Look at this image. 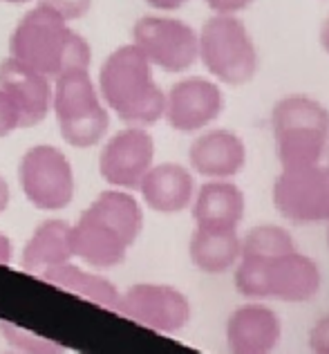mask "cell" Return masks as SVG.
Masks as SVG:
<instances>
[{"label":"cell","instance_id":"cell-32","mask_svg":"<svg viewBox=\"0 0 329 354\" xmlns=\"http://www.w3.org/2000/svg\"><path fill=\"white\" fill-rule=\"evenodd\" d=\"M323 164L329 169V142H327V146H325V155H323Z\"/></svg>","mask_w":329,"mask_h":354},{"label":"cell","instance_id":"cell-18","mask_svg":"<svg viewBox=\"0 0 329 354\" xmlns=\"http://www.w3.org/2000/svg\"><path fill=\"white\" fill-rule=\"evenodd\" d=\"M191 209L195 227L240 229L247 213V198L231 180H206L195 191Z\"/></svg>","mask_w":329,"mask_h":354},{"label":"cell","instance_id":"cell-10","mask_svg":"<svg viewBox=\"0 0 329 354\" xmlns=\"http://www.w3.org/2000/svg\"><path fill=\"white\" fill-rule=\"evenodd\" d=\"M18 177L25 198L36 209L59 211L65 209L74 198V173L56 146H34L30 148L18 166Z\"/></svg>","mask_w":329,"mask_h":354},{"label":"cell","instance_id":"cell-30","mask_svg":"<svg viewBox=\"0 0 329 354\" xmlns=\"http://www.w3.org/2000/svg\"><path fill=\"white\" fill-rule=\"evenodd\" d=\"M318 39H321V48L329 54V14L321 25V34H318Z\"/></svg>","mask_w":329,"mask_h":354},{"label":"cell","instance_id":"cell-1","mask_svg":"<svg viewBox=\"0 0 329 354\" xmlns=\"http://www.w3.org/2000/svg\"><path fill=\"white\" fill-rule=\"evenodd\" d=\"M144 227V211L126 191H103L72 227V254L90 267L108 269L126 260Z\"/></svg>","mask_w":329,"mask_h":354},{"label":"cell","instance_id":"cell-28","mask_svg":"<svg viewBox=\"0 0 329 354\" xmlns=\"http://www.w3.org/2000/svg\"><path fill=\"white\" fill-rule=\"evenodd\" d=\"M146 3L153 9H159V12H175V9L186 5L188 0H146Z\"/></svg>","mask_w":329,"mask_h":354},{"label":"cell","instance_id":"cell-29","mask_svg":"<svg viewBox=\"0 0 329 354\" xmlns=\"http://www.w3.org/2000/svg\"><path fill=\"white\" fill-rule=\"evenodd\" d=\"M12 263V242L7 236L0 234V265H9Z\"/></svg>","mask_w":329,"mask_h":354},{"label":"cell","instance_id":"cell-19","mask_svg":"<svg viewBox=\"0 0 329 354\" xmlns=\"http://www.w3.org/2000/svg\"><path fill=\"white\" fill-rule=\"evenodd\" d=\"M242 236L240 229L220 227H195L188 245L193 265L204 274H227L233 272L240 260Z\"/></svg>","mask_w":329,"mask_h":354},{"label":"cell","instance_id":"cell-15","mask_svg":"<svg viewBox=\"0 0 329 354\" xmlns=\"http://www.w3.org/2000/svg\"><path fill=\"white\" fill-rule=\"evenodd\" d=\"M249 151L244 139L229 128H211L188 146L191 171L206 180H233L244 171Z\"/></svg>","mask_w":329,"mask_h":354},{"label":"cell","instance_id":"cell-22","mask_svg":"<svg viewBox=\"0 0 329 354\" xmlns=\"http://www.w3.org/2000/svg\"><path fill=\"white\" fill-rule=\"evenodd\" d=\"M298 249L291 231L280 225H258L242 236L240 256H278L285 251Z\"/></svg>","mask_w":329,"mask_h":354},{"label":"cell","instance_id":"cell-3","mask_svg":"<svg viewBox=\"0 0 329 354\" xmlns=\"http://www.w3.org/2000/svg\"><path fill=\"white\" fill-rule=\"evenodd\" d=\"M99 90L106 106L126 124L144 128L164 117L166 92L157 86L153 65L133 43L121 45L103 61Z\"/></svg>","mask_w":329,"mask_h":354},{"label":"cell","instance_id":"cell-26","mask_svg":"<svg viewBox=\"0 0 329 354\" xmlns=\"http://www.w3.org/2000/svg\"><path fill=\"white\" fill-rule=\"evenodd\" d=\"M16 128H21V119H18V113L9 97L0 90V137L9 135Z\"/></svg>","mask_w":329,"mask_h":354},{"label":"cell","instance_id":"cell-33","mask_svg":"<svg viewBox=\"0 0 329 354\" xmlns=\"http://www.w3.org/2000/svg\"><path fill=\"white\" fill-rule=\"evenodd\" d=\"M0 3H12V5H21V3H30V0H0Z\"/></svg>","mask_w":329,"mask_h":354},{"label":"cell","instance_id":"cell-4","mask_svg":"<svg viewBox=\"0 0 329 354\" xmlns=\"http://www.w3.org/2000/svg\"><path fill=\"white\" fill-rule=\"evenodd\" d=\"M233 283L247 301L309 303L321 292L323 274L312 256L291 249L278 256H240Z\"/></svg>","mask_w":329,"mask_h":354},{"label":"cell","instance_id":"cell-24","mask_svg":"<svg viewBox=\"0 0 329 354\" xmlns=\"http://www.w3.org/2000/svg\"><path fill=\"white\" fill-rule=\"evenodd\" d=\"M39 5H45L47 9H52L54 14H59L65 23L77 21L83 18L92 7V0H41Z\"/></svg>","mask_w":329,"mask_h":354},{"label":"cell","instance_id":"cell-27","mask_svg":"<svg viewBox=\"0 0 329 354\" xmlns=\"http://www.w3.org/2000/svg\"><path fill=\"white\" fill-rule=\"evenodd\" d=\"M213 14H227V16H235L244 12L247 7H251L253 0H204Z\"/></svg>","mask_w":329,"mask_h":354},{"label":"cell","instance_id":"cell-35","mask_svg":"<svg viewBox=\"0 0 329 354\" xmlns=\"http://www.w3.org/2000/svg\"><path fill=\"white\" fill-rule=\"evenodd\" d=\"M9 354H12V352H9Z\"/></svg>","mask_w":329,"mask_h":354},{"label":"cell","instance_id":"cell-8","mask_svg":"<svg viewBox=\"0 0 329 354\" xmlns=\"http://www.w3.org/2000/svg\"><path fill=\"white\" fill-rule=\"evenodd\" d=\"M271 200L280 216L294 225L329 222V169L323 162L303 169H280Z\"/></svg>","mask_w":329,"mask_h":354},{"label":"cell","instance_id":"cell-31","mask_svg":"<svg viewBox=\"0 0 329 354\" xmlns=\"http://www.w3.org/2000/svg\"><path fill=\"white\" fill-rule=\"evenodd\" d=\"M7 204H9V186L3 177H0V213L7 209Z\"/></svg>","mask_w":329,"mask_h":354},{"label":"cell","instance_id":"cell-2","mask_svg":"<svg viewBox=\"0 0 329 354\" xmlns=\"http://www.w3.org/2000/svg\"><path fill=\"white\" fill-rule=\"evenodd\" d=\"M9 52L14 61L45 79H56L68 70H88L90 65L88 41L45 5H36L18 21Z\"/></svg>","mask_w":329,"mask_h":354},{"label":"cell","instance_id":"cell-9","mask_svg":"<svg viewBox=\"0 0 329 354\" xmlns=\"http://www.w3.org/2000/svg\"><path fill=\"white\" fill-rule=\"evenodd\" d=\"M133 45L164 72H184L197 63V32L173 16H141L133 27Z\"/></svg>","mask_w":329,"mask_h":354},{"label":"cell","instance_id":"cell-20","mask_svg":"<svg viewBox=\"0 0 329 354\" xmlns=\"http://www.w3.org/2000/svg\"><path fill=\"white\" fill-rule=\"evenodd\" d=\"M72 256V227L63 220H45L23 251V269L41 274L50 267L70 263Z\"/></svg>","mask_w":329,"mask_h":354},{"label":"cell","instance_id":"cell-11","mask_svg":"<svg viewBox=\"0 0 329 354\" xmlns=\"http://www.w3.org/2000/svg\"><path fill=\"white\" fill-rule=\"evenodd\" d=\"M135 323L155 332L175 334L191 321V301L173 285L139 283L119 296L117 310Z\"/></svg>","mask_w":329,"mask_h":354},{"label":"cell","instance_id":"cell-7","mask_svg":"<svg viewBox=\"0 0 329 354\" xmlns=\"http://www.w3.org/2000/svg\"><path fill=\"white\" fill-rule=\"evenodd\" d=\"M52 108L59 117L63 139L72 146H94L108 133L110 115L88 70H68L56 77Z\"/></svg>","mask_w":329,"mask_h":354},{"label":"cell","instance_id":"cell-17","mask_svg":"<svg viewBox=\"0 0 329 354\" xmlns=\"http://www.w3.org/2000/svg\"><path fill=\"white\" fill-rule=\"evenodd\" d=\"M139 191L148 209L164 216H175L193 204L197 186L191 169L175 162H164L146 173Z\"/></svg>","mask_w":329,"mask_h":354},{"label":"cell","instance_id":"cell-13","mask_svg":"<svg viewBox=\"0 0 329 354\" xmlns=\"http://www.w3.org/2000/svg\"><path fill=\"white\" fill-rule=\"evenodd\" d=\"M224 113V92L218 81L186 77L166 92L164 117L180 133H197L218 121Z\"/></svg>","mask_w":329,"mask_h":354},{"label":"cell","instance_id":"cell-21","mask_svg":"<svg viewBox=\"0 0 329 354\" xmlns=\"http://www.w3.org/2000/svg\"><path fill=\"white\" fill-rule=\"evenodd\" d=\"M41 278L56 287H61L65 292L88 298V301L106 307V310H117V303L121 296L117 292V287L97 274L83 272L77 265L65 263V265L50 267V269H45V272H41Z\"/></svg>","mask_w":329,"mask_h":354},{"label":"cell","instance_id":"cell-12","mask_svg":"<svg viewBox=\"0 0 329 354\" xmlns=\"http://www.w3.org/2000/svg\"><path fill=\"white\" fill-rule=\"evenodd\" d=\"M155 139L141 126H128L112 135L99 155L103 180L119 189H139L141 180L153 169Z\"/></svg>","mask_w":329,"mask_h":354},{"label":"cell","instance_id":"cell-5","mask_svg":"<svg viewBox=\"0 0 329 354\" xmlns=\"http://www.w3.org/2000/svg\"><path fill=\"white\" fill-rule=\"evenodd\" d=\"M271 135L280 169L323 162L329 142V108L309 95H287L271 108Z\"/></svg>","mask_w":329,"mask_h":354},{"label":"cell","instance_id":"cell-25","mask_svg":"<svg viewBox=\"0 0 329 354\" xmlns=\"http://www.w3.org/2000/svg\"><path fill=\"white\" fill-rule=\"evenodd\" d=\"M309 350L312 354H329V314L321 316L309 330Z\"/></svg>","mask_w":329,"mask_h":354},{"label":"cell","instance_id":"cell-23","mask_svg":"<svg viewBox=\"0 0 329 354\" xmlns=\"http://www.w3.org/2000/svg\"><path fill=\"white\" fill-rule=\"evenodd\" d=\"M0 332H3L9 346L16 348L21 354H65V346H61V343L43 339L39 334L18 328L9 321H0Z\"/></svg>","mask_w":329,"mask_h":354},{"label":"cell","instance_id":"cell-14","mask_svg":"<svg viewBox=\"0 0 329 354\" xmlns=\"http://www.w3.org/2000/svg\"><path fill=\"white\" fill-rule=\"evenodd\" d=\"M282 341V319L265 301L235 307L227 319L229 354H274Z\"/></svg>","mask_w":329,"mask_h":354},{"label":"cell","instance_id":"cell-34","mask_svg":"<svg viewBox=\"0 0 329 354\" xmlns=\"http://www.w3.org/2000/svg\"><path fill=\"white\" fill-rule=\"evenodd\" d=\"M327 247H329V222H327Z\"/></svg>","mask_w":329,"mask_h":354},{"label":"cell","instance_id":"cell-16","mask_svg":"<svg viewBox=\"0 0 329 354\" xmlns=\"http://www.w3.org/2000/svg\"><path fill=\"white\" fill-rule=\"evenodd\" d=\"M0 90L14 104L21 128H32L47 117L52 108L50 79L25 68L12 57L0 63Z\"/></svg>","mask_w":329,"mask_h":354},{"label":"cell","instance_id":"cell-6","mask_svg":"<svg viewBox=\"0 0 329 354\" xmlns=\"http://www.w3.org/2000/svg\"><path fill=\"white\" fill-rule=\"evenodd\" d=\"M197 61L224 86H244L258 74L260 57L249 27L238 16L213 14L197 32Z\"/></svg>","mask_w":329,"mask_h":354}]
</instances>
